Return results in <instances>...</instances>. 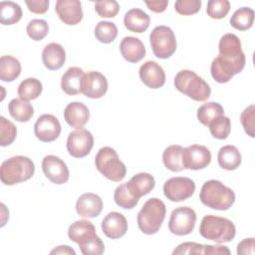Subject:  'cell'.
<instances>
[{
    "label": "cell",
    "mask_w": 255,
    "mask_h": 255,
    "mask_svg": "<svg viewBox=\"0 0 255 255\" xmlns=\"http://www.w3.org/2000/svg\"><path fill=\"white\" fill-rule=\"evenodd\" d=\"M219 55L213 59L210 67L212 78L217 83H227L236 74H239L246 62L245 55L241 49L240 39L232 33L220 38Z\"/></svg>",
    "instance_id": "6da1fadb"
},
{
    "label": "cell",
    "mask_w": 255,
    "mask_h": 255,
    "mask_svg": "<svg viewBox=\"0 0 255 255\" xmlns=\"http://www.w3.org/2000/svg\"><path fill=\"white\" fill-rule=\"evenodd\" d=\"M69 238L77 243L84 255H101L105 244L97 235L94 224L89 220H77L68 229Z\"/></svg>",
    "instance_id": "7a4b0ae2"
},
{
    "label": "cell",
    "mask_w": 255,
    "mask_h": 255,
    "mask_svg": "<svg viewBox=\"0 0 255 255\" xmlns=\"http://www.w3.org/2000/svg\"><path fill=\"white\" fill-rule=\"evenodd\" d=\"M199 199L205 206L212 209L227 210L235 201V193L221 181L210 179L203 183Z\"/></svg>",
    "instance_id": "3957f363"
},
{
    "label": "cell",
    "mask_w": 255,
    "mask_h": 255,
    "mask_svg": "<svg viewBox=\"0 0 255 255\" xmlns=\"http://www.w3.org/2000/svg\"><path fill=\"white\" fill-rule=\"evenodd\" d=\"M35 172V164L27 156L16 155L4 160L0 167V178L5 185H14L30 179Z\"/></svg>",
    "instance_id": "277c9868"
},
{
    "label": "cell",
    "mask_w": 255,
    "mask_h": 255,
    "mask_svg": "<svg viewBox=\"0 0 255 255\" xmlns=\"http://www.w3.org/2000/svg\"><path fill=\"white\" fill-rule=\"evenodd\" d=\"M199 233L203 238L220 244L233 240L236 228L233 222L225 217L205 215L201 220Z\"/></svg>",
    "instance_id": "5b68a950"
},
{
    "label": "cell",
    "mask_w": 255,
    "mask_h": 255,
    "mask_svg": "<svg viewBox=\"0 0 255 255\" xmlns=\"http://www.w3.org/2000/svg\"><path fill=\"white\" fill-rule=\"evenodd\" d=\"M173 84L177 91L197 102L206 101L211 94L209 85L191 70L179 71L175 75Z\"/></svg>",
    "instance_id": "8992f818"
},
{
    "label": "cell",
    "mask_w": 255,
    "mask_h": 255,
    "mask_svg": "<svg viewBox=\"0 0 255 255\" xmlns=\"http://www.w3.org/2000/svg\"><path fill=\"white\" fill-rule=\"evenodd\" d=\"M166 207L162 200L149 198L137 214V225L139 230L147 235L155 234L165 218Z\"/></svg>",
    "instance_id": "52a82bcc"
},
{
    "label": "cell",
    "mask_w": 255,
    "mask_h": 255,
    "mask_svg": "<svg viewBox=\"0 0 255 255\" xmlns=\"http://www.w3.org/2000/svg\"><path fill=\"white\" fill-rule=\"evenodd\" d=\"M95 164L97 169L112 181L119 182L126 176L127 167L125 163L120 159L117 151L110 146L99 149L95 157Z\"/></svg>",
    "instance_id": "ba28073f"
},
{
    "label": "cell",
    "mask_w": 255,
    "mask_h": 255,
    "mask_svg": "<svg viewBox=\"0 0 255 255\" xmlns=\"http://www.w3.org/2000/svg\"><path fill=\"white\" fill-rule=\"evenodd\" d=\"M151 50L155 57L167 59L173 55L176 50V39L171 28L160 25L156 26L149 35Z\"/></svg>",
    "instance_id": "9c48e42d"
},
{
    "label": "cell",
    "mask_w": 255,
    "mask_h": 255,
    "mask_svg": "<svg viewBox=\"0 0 255 255\" xmlns=\"http://www.w3.org/2000/svg\"><path fill=\"white\" fill-rule=\"evenodd\" d=\"M196 213L188 206H180L172 210L168 222L169 231L177 236L190 234L195 226Z\"/></svg>",
    "instance_id": "30bf717a"
},
{
    "label": "cell",
    "mask_w": 255,
    "mask_h": 255,
    "mask_svg": "<svg viewBox=\"0 0 255 255\" xmlns=\"http://www.w3.org/2000/svg\"><path fill=\"white\" fill-rule=\"evenodd\" d=\"M195 191V183L192 179L183 176L171 177L163 184V193L167 199L179 202L188 199Z\"/></svg>",
    "instance_id": "8fae6325"
},
{
    "label": "cell",
    "mask_w": 255,
    "mask_h": 255,
    "mask_svg": "<svg viewBox=\"0 0 255 255\" xmlns=\"http://www.w3.org/2000/svg\"><path fill=\"white\" fill-rule=\"evenodd\" d=\"M94 146V136L91 131L79 128L69 133L67 139V150L70 155L81 158L87 156Z\"/></svg>",
    "instance_id": "7c38bea8"
},
{
    "label": "cell",
    "mask_w": 255,
    "mask_h": 255,
    "mask_svg": "<svg viewBox=\"0 0 255 255\" xmlns=\"http://www.w3.org/2000/svg\"><path fill=\"white\" fill-rule=\"evenodd\" d=\"M62 128L59 120L49 114H44L40 116L34 125V133L36 137L43 142H51L56 140L60 133Z\"/></svg>",
    "instance_id": "4fadbf2b"
},
{
    "label": "cell",
    "mask_w": 255,
    "mask_h": 255,
    "mask_svg": "<svg viewBox=\"0 0 255 255\" xmlns=\"http://www.w3.org/2000/svg\"><path fill=\"white\" fill-rule=\"evenodd\" d=\"M184 168L198 170L205 168L211 161L210 150L200 144H191L183 148L182 152Z\"/></svg>",
    "instance_id": "5bb4252c"
},
{
    "label": "cell",
    "mask_w": 255,
    "mask_h": 255,
    "mask_svg": "<svg viewBox=\"0 0 255 255\" xmlns=\"http://www.w3.org/2000/svg\"><path fill=\"white\" fill-rule=\"evenodd\" d=\"M42 169L46 177L56 184H63L69 180V168L59 156L49 154L42 160Z\"/></svg>",
    "instance_id": "9a60e30c"
},
{
    "label": "cell",
    "mask_w": 255,
    "mask_h": 255,
    "mask_svg": "<svg viewBox=\"0 0 255 255\" xmlns=\"http://www.w3.org/2000/svg\"><path fill=\"white\" fill-rule=\"evenodd\" d=\"M107 78L97 71H91L84 75L82 82V94L91 99H100L108 91Z\"/></svg>",
    "instance_id": "2e32d148"
},
{
    "label": "cell",
    "mask_w": 255,
    "mask_h": 255,
    "mask_svg": "<svg viewBox=\"0 0 255 255\" xmlns=\"http://www.w3.org/2000/svg\"><path fill=\"white\" fill-rule=\"evenodd\" d=\"M55 10L66 25H77L83 19L82 4L79 0H58Z\"/></svg>",
    "instance_id": "e0dca14e"
},
{
    "label": "cell",
    "mask_w": 255,
    "mask_h": 255,
    "mask_svg": "<svg viewBox=\"0 0 255 255\" xmlns=\"http://www.w3.org/2000/svg\"><path fill=\"white\" fill-rule=\"evenodd\" d=\"M139 78L150 89H158L165 83V73L162 67L154 61H146L140 66Z\"/></svg>",
    "instance_id": "ac0fdd59"
},
{
    "label": "cell",
    "mask_w": 255,
    "mask_h": 255,
    "mask_svg": "<svg viewBox=\"0 0 255 255\" xmlns=\"http://www.w3.org/2000/svg\"><path fill=\"white\" fill-rule=\"evenodd\" d=\"M104 234L111 239H119L128 231V221L126 217L117 211L110 212L102 221Z\"/></svg>",
    "instance_id": "d6986e66"
},
{
    "label": "cell",
    "mask_w": 255,
    "mask_h": 255,
    "mask_svg": "<svg viewBox=\"0 0 255 255\" xmlns=\"http://www.w3.org/2000/svg\"><path fill=\"white\" fill-rule=\"evenodd\" d=\"M103 209L102 198L92 192L82 194L76 202V211L82 217L94 218L100 215Z\"/></svg>",
    "instance_id": "ffe728a7"
},
{
    "label": "cell",
    "mask_w": 255,
    "mask_h": 255,
    "mask_svg": "<svg viewBox=\"0 0 255 255\" xmlns=\"http://www.w3.org/2000/svg\"><path fill=\"white\" fill-rule=\"evenodd\" d=\"M64 119L70 127L79 129L89 122L90 111L85 104L73 102L65 108Z\"/></svg>",
    "instance_id": "44dd1931"
},
{
    "label": "cell",
    "mask_w": 255,
    "mask_h": 255,
    "mask_svg": "<svg viewBox=\"0 0 255 255\" xmlns=\"http://www.w3.org/2000/svg\"><path fill=\"white\" fill-rule=\"evenodd\" d=\"M173 255L177 254H230V250L226 246H215V245H203L195 242H183L180 243L172 252Z\"/></svg>",
    "instance_id": "7402d4cb"
},
{
    "label": "cell",
    "mask_w": 255,
    "mask_h": 255,
    "mask_svg": "<svg viewBox=\"0 0 255 255\" xmlns=\"http://www.w3.org/2000/svg\"><path fill=\"white\" fill-rule=\"evenodd\" d=\"M122 56L129 63H137L145 56V47L143 43L135 37H125L120 44Z\"/></svg>",
    "instance_id": "603a6c76"
},
{
    "label": "cell",
    "mask_w": 255,
    "mask_h": 255,
    "mask_svg": "<svg viewBox=\"0 0 255 255\" xmlns=\"http://www.w3.org/2000/svg\"><path fill=\"white\" fill-rule=\"evenodd\" d=\"M42 61L44 66L49 70H59L66 61V52L62 45L50 43L45 46L42 52Z\"/></svg>",
    "instance_id": "cb8c5ba5"
},
{
    "label": "cell",
    "mask_w": 255,
    "mask_h": 255,
    "mask_svg": "<svg viewBox=\"0 0 255 255\" xmlns=\"http://www.w3.org/2000/svg\"><path fill=\"white\" fill-rule=\"evenodd\" d=\"M126 183L131 194L139 199L154 188L155 180L151 174L147 172H139L133 175L129 181Z\"/></svg>",
    "instance_id": "d4e9b609"
},
{
    "label": "cell",
    "mask_w": 255,
    "mask_h": 255,
    "mask_svg": "<svg viewBox=\"0 0 255 255\" xmlns=\"http://www.w3.org/2000/svg\"><path fill=\"white\" fill-rule=\"evenodd\" d=\"M84 71L79 67L69 68L61 80V88L69 96L78 95L82 93V82L84 78Z\"/></svg>",
    "instance_id": "484cf974"
},
{
    "label": "cell",
    "mask_w": 255,
    "mask_h": 255,
    "mask_svg": "<svg viewBox=\"0 0 255 255\" xmlns=\"http://www.w3.org/2000/svg\"><path fill=\"white\" fill-rule=\"evenodd\" d=\"M150 18L149 16L141 9L132 8L128 10L124 18L125 27L134 33H142L147 30L149 27Z\"/></svg>",
    "instance_id": "4316f807"
},
{
    "label": "cell",
    "mask_w": 255,
    "mask_h": 255,
    "mask_svg": "<svg viewBox=\"0 0 255 255\" xmlns=\"http://www.w3.org/2000/svg\"><path fill=\"white\" fill-rule=\"evenodd\" d=\"M217 160L220 167L226 170H234L241 164V153L234 145L227 144L222 146L217 154Z\"/></svg>",
    "instance_id": "83f0119b"
},
{
    "label": "cell",
    "mask_w": 255,
    "mask_h": 255,
    "mask_svg": "<svg viewBox=\"0 0 255 255\" xmlns=\"http://www.w3.org/2000/svg\"><path fill=\"white\" fill-rule=\"evenodd\" d=\"M183 147L178 144H172L167 146L162 153V161L164 166L173 171L178 172L184 169L182 158Z\"/></svg>",
    "instance_id": "f1b7e54d"
},
{
    "label": "cell",
    "mask_w": 255,
    "mask_h": 255,
    "mask_svg": "<svg viewBox=\"0 0 255 255\" xmlns=\"http://www.w3.org/2000/svg\"><path fill=\"white\" fill-rule=\"evenodd\" d=\"M21 74V64L13 56L5 55L0 58V79L3 82H12Z\"/></svg>",
    "instance_id": "f546056e"
},
{
    "label": "cell",
    "mask_w": 255,
    "mask_h": 255,
    "mask_svg": "<svg viewBox=\"0 0 255 255\" xmlns=\"http://www.w3.org/2000/svg\"><path fill=\"white\" fill-rule=\"evenodd\" d=\"M10 116L20 123L28 122L34 115V109L30 103L21 99H13L8 104Z\"/></svg>",
    "instance_id": "4dcf8cb0"
},
{
    "label": "cell",
    "mask_w": 255,
    "mask_h": 255,
    "mask_svg": "<svg viewBox=\"0 0 255 255\" xmlns=\"http://www.w3.org/2000/svg\"><path fill=\"white\" fill-rule=\"evenodd\" d=\"M20 5L13 1L0 2V22L3 25H13L22 18Z\"/></svg>",
    "instance_id": "1f68e13d"
},
{
    "label": "cell",
    "mask_w": 255,
    "mask_h": 255,
    "mask_svg": "<svg viewBox=\"0 0 255 255\" xmlns=\"http://www.w3.org/2000/svg\"><path fill=\"white\" fill-rule=\"evenodd\" d=\"M43 90L42 83L36 78H27L18 87V96L23 101L37 99Z\"/></svg>",
    "instance_id": "d6a6232c"
},
{
    "label": "cell",
    "mask_w": 255,
    "mask_h": 255,
    "mask_svg": "<svg viewBox=\"0 0 255 255\" xmlns=\"http://www.w3.org/2000/svg\"><path fill=\"white\" fill-rule=\"evenodd\" d=\"M224 116V110L222 106L216 102H209L200 106L197 110V119L198 121L204 125L209 126L211 122L216 120L217 118Z\"/></svg>",
    "instance_id": "836d02e7"
},
{
    "label": "cell",
    "mask_w": 255,
    "mask_h": 255,
    "mask_svg": "<svg viewBox=\"0 0 255 255\" xmlns=\"http://www.w3.org/2000/svg\"><path fill=\"white\" fill-rule=\"evenodd\" d=\"M254 22V11L249 7H242L236 10L230 18V24L239 31L250 29Z\"/></svg>",
    "instance_id": "e575fe53"
},
{
    "label": "cell",
    "mask_w": 255,
    "mask_h": 255,
    "mask_svg": "<svg viewBox=\"0 0 255 255\" xmlns=\"http://www.w3.org/2000/svg\"><path fill=\"white\" fill-rule=\"evenodd\" d=\"M95 36L101 43H112L118 36V28L113 22L100 21L95 27Z\"/></svg>",
    "instance_id": "d590c367"
},
{
    "label": "cell",
    "mask_w": 255,
    "mask_h": 255,
    "mask_svg": "<svg viewBox=\"0 0 255 255\" xmlns=\"http://www.w3.org/2000/svg\"><path fill=\"white\" fill-rule=\"evenodd\" d=\"M114 199L117 205L124 209H131L135 207L139 200L131 194L127 186V183H123L116 188L114 192Z\"/></svg>",
    "instance_id": "8d00e7d4"
},
{
    "label": "cell",
    "mask_w": 255,
    "mask_h": 255,
    "mask_svg": "<svg viewBox=\"0 0 255 255\" xmlns=\"http://www.w3.org/2000/svg\"><path fill=\"white\" fill-rule=\"evenodd\" d=\"M209 130L213 137L226 139L231 130V122L228 117L221 116L209 124Z\"/></svg>",
    "instance_id": "74e56055"
},
{
    "label": "cell",
    "mask_w": 255,
    "mask_h": 255,
    "mask_svg": "<svg viewBox=\"0 0 255 255\" xmlns=\"http://www.w3.org/2000/svg\"><path fill=\"white\" fill-rule=\"evenodd\" d=\"M26 31L32 40L40 41L47 36L49 32V25L43 19H33L28 23Z\"/></svg>",
    "instance_id": "f35d334b"
},
{
    "label": "cell",
    "mask_w": 255,
    "mask_h": 255,
    "mask_svg": "<svg viewBox=\"0 0 255 255\" xmlns=\"http://www.w3.org/2000/svg\"><path fill=\"white\" fill-rule=\"evenodd\" d=\"M17 135V128L15 125L6 120L4 117H0V144L7 146L11 144Z\"/></svg>",
    "instance_id": "ab89813d"
},
{
    "label": "cell",
    "mask_w": 255,
    "mask_h": 255,
    "mask_svg": "<svg viewBox=\"0 0 255 255\" xmlns=\"http://www.w3.org/2000/svg\"><path fill=\"white\" fill-rule=\"evenodd\" d=\"M230 10V3L227 0H209L206 13L212 19L224 18Z\"/></svg>",
    "instance_id": "60d3db41"
},
{
    "label": "cell",
    "mask_w": 255,
    "mask_h": 255,
    "mask_svg": "<svg viewBox=\"0 0 255 255\" xmlns=\"http://www.w3.org/2000/svg\"><path fill=\"white\" fill-rule=\"evenodd\" d=\"M95 10L100 17L113 18L120 11V5L115 0H102L95 3Z\"/></svg>",
    "instance_id": "b9f144b4"
},
{
    "label": "cell",
    "mask_w": 255,
    "mask_h": 255,
    "mask_svg": "<svg viewBox=\"0 0 255 255\" xmlns=\"http://www.w3.org/2000/svg\"><path fill=\"white\" fill-rule=\"evenodd\" d=\"M200 0H178L174 4L175 11L180 15H192L200 10Z\"/></svg>",
    "instance_id": "7bdbcfd3"
},
{
    "label": "cell",
    "mask_w": 255,
    "mask_h": 255,
    "mask_svg": "<svg viewBox=\"0 0 255 255\" xmlns=\"http://www.w3.org/2000/svg\"><path fill=\"white\" fill-rule=\"evenodd\" d=\"M254 119H255V106L250 105L241 113L240 121L244 128L245 132L251 137H254Z\"/></svg>",
    "instance_id": "ee69618b"
},
{
    "label": "cell",
    "mask_w": 255,
    "mask_h": 255,
    "mask_svg": "<svg viewBox=\"0 0 255 255\" xmlns=\"http://www.w3.org/2000/svg\"><path fill=\"white\" fill-rule=\"evenodd\" d=\"M25 3L29 11L35 14H44L49 7V0H26Z\"/></svg>",
    "instance_id": "f6af8a7d"
},
{
    "label": "cell",
    "mask_w": 255,
    "mask_h": 255,
    "mask_svg": "<svg viewBox=\"0 0 255 255\" xmlns=\"http://www.w3.org/2000/svg\"><path fill=\"white\" fill-rule=\"evenodd\" d=\"M254 238H246L243 239L240 243L237 245V254L239 255H245V254H254Z\"/></svg>",
    "instance_id": "bcb514c9"
},
{
    "label": "cell",
    "mask_w": 255,
    "mask_h": 255,
    "mask_svg": "<svg viewBox=\"0 0 255 255\" xmlns=\"http://www.w3.org/2000/svg\"><path fill=\"white\" fill-rule=\"evenodd\" d=\"M146 6L148 7L149 10H151L152 12L155 13H161L163 12L167 5H168V1L167 0H163V1H144Z\"/></svg>",
    "instance_id": "7dc6e473"
},
{
    "label": "cell",
    "mask_w": 255,
    "mask_h": 255,
    "mask_svg": "<svg viewBox=\"0 0 255 255\" xmlns=\"http://www.w3.org/2000/svg\"><path fill=\"white\" fill-rule=\"evenodd\" d=\"M51 254H73L75 255L76 252L73 248H71L70 246L68 245H61V246H58L56 247L55 249H53L51 252Z\"/></svg>",
    "instance_id": "c3c4849f"
}]
</instances>
